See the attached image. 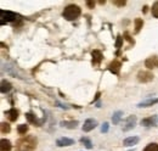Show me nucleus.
Returning a JSON list of instances; mask_svg holds the SVG:
<instances>
[{"instance_id":"1","label":"nucleus","mask_w":158,"mask_h":151,"mask_svg":"<svg viewBox=\"0 0 158 151\" xmlns=\"http://www.w3.org/2000/svg\"><path fill=\"white\" fill-rule=\"evenodd\" d=\"M37 138L34 135H26L17 140L16 151H34L37 149Z\"/></svg>"},{"instance_id":"2","label":"nucleus","mask_w":158,"mask_h":151,"mask_svg":"<svg viewBox=\"0 0 158 151\" xmlns=\"http://www.w3.org/2000/svg\"><path fill=\"white\" fill-rule=\"evenodd\" d=\"M80 12L81 11H80L79 6H77V5H68V6L65 7V10L62 12V16L68 21H73V20L78 18L80 16Z\"/></svg>"},{"instance_id":"3","label":"nucleus","mask_w":158,"mask_h":151,"mask_svg":"<svg viewBox=\"0 0 158 151\" xmlns=\"http://www.w3.org/2000/svg\"><path fill=\"white\" fill-rule=\"evenodd\" d=\"M153 79V74L149 71H140L138 73V81L141 83H149Z\"/></svg>"},{"instance_id":"4","label":"nucleus","mask_w":158,"mask_h":151,"mask_svg":"<svg viewBox=\"0 0 158 151\" xmlns=\"http://www.w3.org/2000/svg\"><path fill=\"white\" fill-rule=\"evenodd\" d=\"M96 126H97V121L92 120V118H89V120H86L84 122V126H83L81 129H83V132H90L94 128H96Z\"/></svg>"},{"instance_id":"5","label":"nucleus","mask_w":158,"mask_h":151,"mask_svg":"<svg viewBox=\"0 0 158 151\" xmlns=\"http://www.w3.org/2000/svg\"><path fill=\"white\" fill-rule=\"evenodd\" d=\"M145 66L149 70H153L158 67V56H151L145 61Z\"/></svg>"},{"instance_id":"6","label":"nucleus","mask_w":158,"mask_h":151,"mask_svg":"<svg viewBox=\"0 0 158 151\" xmlns=\"http://www.w3.org/2000/svg\"><path fill=\"white\" fill-rule=\"evenodd\" d=\"M120 67H122V65H120V62H119V61H117V60L112 61V62L108 65V70H110L113 74H118V73H119V71H120Z\"/></svg>"},{"instance_id":"7","label":"nucleus","mask_w":158,"mask_h":151,"mask_svg":"<svg viewBox=\"0 0 158 151\" xmlns=\"http://www.w3.org/2000/svg\"><path fill=\"white\" fill-rule=\"evenodd\" d=\"M5 115H6V117L9 118L10 122H15L18 118V111L16 109H11L9 111H5Z\"/></svg>"},{"instance_id":"8","label":"nucleus","mask_w":158,"mask_h":151,"mask_svg":"<svg viewBox=\"0 0 158 151\" xmlns=\"http://www.w3.org/2000/svg\"><path fill=\"white\" fill-rule=\"evenodd\" d=\"M74 144V140L73 139H70V138H61L56 142V145L62 148V146H70V145H73Z\"/></svg>"},{"instance_id":"9","label":"nucleus","mask_w":158,"mask_h":151,"mask_svg":"<svg viewBox=\"0 0 158 151\" xmlns=\"http://www.w3.org/2000/svg\"><path fill=\"white\" fill-rule=\"evenodd\" d=\"M91 56H92V62H94V65H99V63L102 61V54H101L100 50H92Z\"/></svg>"},{"instance_id":"10","label":"nucleus","mask_w":158,"mask_h":151,"mask_svg":"<svg viewBox=\"0 0 158 151\" xmlns=\"http://www.w3.org/2000/svg\"><path fill=\"white\" fill-rule=\"evenodd\" d=\"M135 122H136V117H135V116H130V117L127 120V123H125V127H123V131L127 132V131L134 128Z\"/></svg>"},{"instance_id":"11","label":"nucleus","mask_w":158,"mask_h":151,"mask_svg":"<svg viewBox=\"0 0 158 151\" xmlns=\"http://www.w3.org/2000/svg\"><path fill=\"white\" fill-rule=\"evenodd\" d=\"M138 143H139V138L138 137H129V138H127L123 142V145L124 146H133V145H136Z\"/></svg>"},{"instance_id":"12","label":"nucleus","mask_w":158,"mask_h":151,"mask_svg":"<svg viewBox=\"0 0 158 151\" xmlns=\"http://www.w3.org/2000/svg\"><path fill=\"white\" fill-rule=\"evenodd\" d=\"M26 118L28 120L29 123H33V124H35V126H40V124H41V121H38V118H37L33 113H31V112L26 113Z\"/></svg>"},{"instance_id":"13","label":"nucleus","mask_w":158,"mask_h":151,"mask_svg":"<svg viewBox=\"0 0 158 151\" xmlns=\"http://www.w3.org/2000/svg\"><path fill=\"white\" fill-rule=\"evenodd\" d=\"M0 151H11V143H10V140H7V139H1V142H0Z\"/></svg>"},{"instance_id":"14","label":"nucleus","mask_w":158,"mask_h":151,"mask_svg":"<svg viewBox=\"0 0 158 151\" xmlns=\"http://www.w3.org/2000/svg\"><path fill=\"white\" fill-rule=\"evenodd\" d=\"M61 126L66 127V128H70V129H73V128H76L78 126V121H62Z\"/></svg>"},{"instance_id":"15","label":"nucleus","mask_w":158,"mask_h":151,"mask_svg":"<svg viewBox=\"0 0 158 151\" xmlns=\"http://www.w3.org/2000/svg\"><path fill=\"white\" fill-rule=\"evenodd\" d=\"M156 122V117L152 116V117H149V118H144L141 121V126H145V127H150V126H153Z\"/></svg>"},{"instance_id":"16","label":"nucleus","mask_w":158,"mask_h":151,"mask_svg":"<svg viewBox=\"0 0 158 151\" xmlns=\"http://www.w3.org/2000/svg\"><path fill=\"white\" fill-rule=\"evenodd\" d=\"M12 89V85H11V83H9V82H6V81H2L1 82V93H9L10 90Z\"/></svg>"},{"instance_id":"17","label":"nucleus","mask_w":158,"mask_h":151,"mask_svg":"<svg viewBox=\"0 0 158 151\" xmlns=\"http://www.w3.org/2000/svg\"><path fill=\"white\" fill-rule=\"evenodd\" d=\"M157 102H158V99L147 100V101H145V102L139 104V105H138V107H150V106H152V105H155V104H157Z\"/></svg>"},{"instance_id":"18","label":"nucleus","mask_w":158,"mask_h":151,"mask_svg":"<svg viewBox=\"0 0 158 151\" xmlns=\"http://www.w3.org/2000/svg\"><path fill=\"white\" fill-rule=\"evenodd\" d=\"M1 13L7 16L6 21H16V20H18V18H16V17H18V16H17V15H15V13H12V12H7V11L5 12L4 10H1Z\"/></svg>"},{"instance_id":"19","label":"nucleus","mask_w":158,"mask_h":151,"mask_svg":"<svg viewBox=\"0 0 158 151\" xmlns=\"http://www.w3.org/2000/svg\"><path fill=\"white\" fill-rule=\"evenodd\" d=\"M134 23H135V33H139L140 29H141L142 26H144V21H142L141 18H136V20L134 21Z\"/></svg>"},{"instance_id":"20","label":"nucleus","mask_w":158,"mask_h":151,"mask_svg":"<svg viewBox=\"0 0 158 151\" xmlns=\"http://www.w3.org/2000/svg\"><path fill=\"white\" fill-rule=\"evenodd\" d=\"M17 132H18V134H21V135H24V134L28 132V126H26V124H20V126L17 127Z\"/></svg>"},{"instance_id":"21","label":"nucleus","mask_w":158,"mask_h":151,"mask_svg":"<svg viewBox=\"0 0 158 151\" xmlns=\"http://www.w3.org/2000/svg\"><path fill=\"white\" fill-rule=\"evenodd\" d=\"M10 131H11L10 124H9V123L2 122V123H1V133H2V134H5V133H9Z\"/></svg>"},{"instance_id":"22","label":"nucleus","mask_w":158,"mask_h":151,"mask_svg":"<svg viewBox=\"0 0 158 151\" xmlns=\"http://www.w3.org/2000/svg\"><path fill=\"white\" fill-rule=\"evenodd\" d=\"M144 151H158V145L156 144V143L149 144V145L145 148V150Z\"/></svg>"},{"instance_id":"23","label":"nucleus","mask_w":158,"mask_h":151,"mask_svg":"<svg viewBox=\"0 0 158 151\" xmlns=\"http://www.w3.org/2000/svg\"><path fill=\"white\" fill-rule=\"evenodd\" d=\"M80 142H81V143H83L88 149H91V148H92V144H91V142H90L88 138H81V139H80Z\"/></svg>"},{"instance_id":"24","label":"nucleus","mask_w":158,"mask_h":151,"mask_svg":"<svg viewBox=\"0 0 158 151\" xmlns=\"http://www.w3.org/2000/svg\"><path fill=\"white\" fill-rule=\"evenodd\" d=\"M120 115H122V112H120V111H118V112H116V113H114V116H113V118H112V121H113V123H114V124H117V123L119 122V120H120V117H122Z\"/></svg>"},{"instance_id":"25","label":"nucleus","mask_w":158,"mask_h":151,"mask_svg":"<svg viewBox=\"0 0 158 151\" xmlns=\"http://www.w3.org/2000/svg\"><path fill=\"white\" fill-rule=\"evenodd\" d=\"M152 15L158 18V1H156L155 4H153V6H152Z\"/></svg>"},{"instance_id":"26","label":"nucleus","mask_w":158,"mask_h":151,"mask_svg":"<svg viewBox=\"0 0 158 151\" xmlns=\"http://www.w3.org/2000/svg\"><path fill=\"white\" fill-rule=\"evenodd\" d=\"M122 41H123V38L122 37H118V40H117V43H116V48H120V45H122Z\"/></svg>"},{"instance_id":"27","label":"nucleus","mask_w":158,"mask_h":151,"mask_svg":"<svg viewBox=\"0 0 158 151\" xmlns=\"http://www.w3.org/2000/svg\"><path fill=\"white\" fill-rule=\"evenodd\" d=\"M86 5L89 6V9H94V6H95V1L89 0V1H86Z\"/></svg>"},{"instance_id":"28","label":"nucleus","mask_w":158,"mask_h":151,"mask_svg":"<svg viewBox=\"0 0 158 151\" xmlns=\"http://www.w3.org/2000/svg\"><path fill=\"white\" fill-rule=\"evenodd\" d=\"M108 131V123H105L103 126H102V128H101V132L102 133H106Z\"/></svg>"},{"instance_id":"29","label":"nucleus","mask_w":158,"mask_h":151,"mask_svg":"<svg viewBox=\"0 0 158 151\" xmlns=\"http://www.w3.org/2000/svg\"><path fill=\"white\" fill-rule=\"evenodd\" d=\"M113 4L117 5V6H124L127 2H125V1H113Z\"/></svg>"}]
</instances>
